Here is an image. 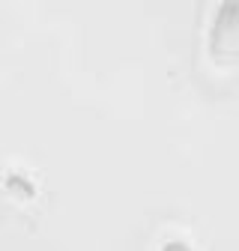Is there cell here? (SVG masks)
I'll return each mask as SVG.
<instances>
[{"label": "cell", "instance_id": "cell-3", "mask_svg": "<svg viewBox=\"0 0 239 251\" xmlns=\"http://www.w3.org/2000/svg\"><path fill=\"white\" fill-rule=\"evenodd\" d=\"M6 185H9V188H18V192H24L27 198L33 195V185H30L27 179H24V182H15V176H9V179H6Z\"/></svg>", "mask_w": 239, "mask_h": 251}, {"label": "cell", "instance_id": "cell-2", "mask_svg": "<svg viewBox=\"0 0 239 251\" xmlns=\"http://www.w3.org/2000/svg\"><path fill=\"white\" fill-rule=\"evenodd\" d=\"M159 251H194V248H191V245H186L183 239H170V242H165Z\"/></svg>", "mask_w": 239, "mask_h": 251}, {"label": "cell", "instance_id": "cell-1", "mask_svg": "<svg viewBox=\"0 0 239 251\" xmlns=\"http://www.w3.org/2000/svg\"><path fill=\"white\" fill-rule=\"evenodd\" d=\"M206 51L215 66H230L239 60V0L218 3L213 24H209Z\"/></svg>", "mask_w": 239, "mask_h": 251}]
</instances>
